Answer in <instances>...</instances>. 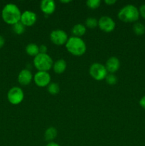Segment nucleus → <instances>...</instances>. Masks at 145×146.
I'll return each mask as SVG.
<instances>
[{"label":"nucleus","mask_w":145,"mask_h":146,"mask_svg":"<svg viewBox=\"0 0 145 146\" xmlns=\"http://www.w3.org/2000/svg\"><path fill=\"white\" fill-rule=\"evenodd\" d=\"M53 61L47 54H38L34 58V66L38 71L48 72L53 67Z\"/></svg>","instance_id":"20e7f679"},{"label":"nucleus","mask_w":145,"mask_h":146,"mask_svg":"<svg viewBox=\"0 0 145 146\" xmlns=\"http://www.w3.org/2000/svg\"><path fill=\"white\" fill-rule=\"evenodd\" d=\"M105 81L109 85L114 86L117 82V78L113 74H109L107 75L106 78H105Z\"/></svg>","instance_id":"4be33fe9"},{"label":"nucleus","mask_w":145,"mask_h":146,"mask_svg":"<svg viewBox=\"0 0 145 146\" xmlns=\"http://www.w3.org/2000/svg\"><path fill=\"white\" fill-rule=\"evenodd\" d=\"M45 146H61L55 142H49Z\"/></svg>","instance_id":"c85d7f7f"},{"label":"nucleus","mask_w":145,"mask_h":146,"mask_svg":"<svg viewBox=\"0 0 145 146\" xmlns=\"http://www.w3.org/2000/svg\"><path fill=\"white\" fill-rule=\"evenodd\" d=\"M101 1L100 0H88L86 2L87 6L88 8L95 9L100 6Z\"/></svg>","instance_id":"5701e85b"},{"label":"nucleus","mask_w":145,"mask_h":146,"mask_svg":"<svg viewBox=\"0 0 145 146\" xmlns=\"http://www.w3.org/2000/svg\"><path fill=\"white\" fill-rule=\"evenodd\" d=\"M37 20L36 14L31 11H24L21 13V17L20 21L24 24L25 27H31L36 23Z\"/></svg>","instance_id":"9d476101"},{"label":"nucleus","mask_w":145,"mask_h":146,"mask_svg":"<svg viewBox=\"0 0 145 146\" xmlns=\"http://www.w3.org/2000/svg\"><path fill=\"white\" fill-rule=\"evenodd\" d=\"M26 53L31 56H34L39 54V46L37 44L31 43L26 46Z\"/></svg>","instance_id":"dca6fc26"},{"label":"nucleus","mask_w":145,"mask_h":146,"mask_svg":"<svg viewBox=\"0 0 145 146\" xmlns=\"http://www.w3.org/2000/svg\"><path fill=\"white\" fill-rule=\"evenodd\" d=\"M21 17V12L19 8L16 4L9 3L6 4L1 11V17L3 21L7 24L14 25L20 21Z\"/></svg>","instance_id":"f257e3e1"},{"label":"nucleus","mask_w":145,"mask_h":146,"mask_svg":"<svg viewBox=\"0 0 145 146\" xmlns=\"http://www.w3.org/2000/svg\"><path fill=\"white\" fill-rule=\"evenodd\" d=\"M105 3L107 5L111 6V5H113L116 3V0H105Z\"/></svg>","instance_id":"bb28decb"},{"label":"nucleus","mask_w":145,"mask_h":146,"mask_svg":"<svg viewBox=\"0 0 145 146\" xmlns=\"http://www.w3.org/2000/svg\"><path fill=\"white\" fill-rule=\"evenodd\" d=\"M57 133H58V132L55 128L50 127L45 131L44 138H45V141H48V142H53V141L57 137Z\"/></svg>","instance_id":"f3484780"},{"label":"nucleus","mask_w":145,"mask_h":146,"mask_svg":"<svg viewBox=\"0 0 145 146\" xmlns=\"http://www.w3.org/2000/svg\"><path fill=\"white\" fill-rule=\"evenodd\" d=\"M65 48L68 52L75 56H80L86 51V44L81 38L72 36L68 38L65 44Z\"/></svg>","instance_id":"f03ea898"},{"label":"nucleus","mask_w":145,"mask_h":146,"mask_svg":"<svg viewBox=\"0 0 145 146\" xmlns=\"http://www.w3.org/2000/svg\"><path fill=\"white\" fill-rule=\"evenodd\" d=\"M24 94L21 88L17 86L12 87L7 93V99L12 105H18L23 101Z\"/></svg>","instance_id":"423d86ee"},{"label":"nucleus","mask_w":145,"mask_h":146,"mask_svg":"<svg viewBox=\"0 0 145 146\" xmlns=\"http://www.w3.org/2000/svg\"><path fill=\"white\" fill-rule=\"evenodd\" d=\"M85 25L88 28L95 29L98 26V21L93 17H88L85 21Z\"/></svg>","instance_id":"412c9836"},{"label":"nucleus","mask_w":145,"mask_h":146,"mask_svg":"<svg viewBox=\"0 0 145 146\" xmlns=\"http://www.w3.org/2000/svg\"><path fill=\"white\" fill-rule=\"evenodd\" d=\"M40 8L44 14L50 15L55 11V4L53 0H43L41 2Z\"/></svg>","instance_id":"ddd939ff"},{"label":"nucleus","mask_w":145,"mask_h":146,"mask_svg":"<svg viewBox=\"0 0 145 146\" xmlns=\"http://www.w3.org/2000/svg\"><path fill=\"white\" fill-rule=\"evenodd\" d=\"M98 27L104 32H112L115 28V22L111 17L103 16L98 20Z\"/></svg>","instance_id":"1a4fd4ad"},{"label":"nucleus","mask_w":145,"mask_h":146,"mask_svg":"<svg viewBox=\"0 0 145 146\" xmlns=\"http://www.w3.org/2000/svg\"><path fill=\"white\" fill-rule=\"evenodd\" d=\"M90 75L96 81H102L105 79L107 75V71L105 66L100 64V63H94L91 65L89 69Z\"/></svg>","instance_id":"39448f33"},{"label":"nucleus","mask_w":145,"mask_h":146,"mask_svg":"<svg viewBox=\"0 0 145 146\" xmlns=\"http://www.w3.org/2000/svg\"><path fill=\"white\" fill-rule=\"evenodd\" d=\"M139 105L144 110H145V96H142V98L139 100Z\"/></svg>","instance_id":"a878e982"},{"label":"nucleus","mask_w":145,"mask_h":146,"mask_svg":"<svg viewBox=\"0 0 145 146\" xmlns=\"http://www.w3.org/2000/svg\"><path fill=\"white\" fill-rule=\"evenodd\" d=\"M47 89H48V93L51 94V95H56L59 93L60 87L59 85L56 83H51L47 86Z\"/></svg>","instance_id":"aec40b11"},{"label":"nucleus","mask_w":145,"mask_h":146,"mask_svg":"<svg viewBox=\"0 0 145 146\" xmlns=\"http://www.w3.org/2000/svg\"><path fill=\"white\" fill-rule=\"evenodd\" d=\"M50 38L53 44L57 46H62L64 44L65 45L68 40V37L66 33L61 29L53 30L51 31V34H50Z\"/></svg>","instance_id":"0eeeda50"},{"label":"nucleus","mask_w":145,"mask_h":146,"mask_svg":"<svg viewBox=\"0 0 145 146\" xmlns=\"http://www.w3.org/2000/svg\"><path fill=\"white\" fill-rule=\"evenodd\" d=\"M139 11L133 4H127L122 7L118 13V17L125 23H135L139 18Z\"/></svg>","instance_id":"7ed1b4c3"},{"label":"nucleus","mask_w":145,"mask_h":146,"mask_svg":"<svg viewBox=\"0 0 145 146\" xmlns=\"http://www.w3.org/2000/svg\"><path fill=\"white\" fill-rule=\"evenodd\" d=\"M51 75L47 71H38L34 76V81L38 87L48 86L51 84Z\"/></svg>","instance_id":"6e6552de"},{"label":"nucleus","mask_w":145,"mask_h":146,"mask_svg":"<svg viewBox=\"0 0 145 146\" xmlns=\"http://www.w3.org/2000/svg\"><path fill=\"white\" fill-rule=\"evenodd\" d=\"M4 44H5V39H4V38L2 36L0 35V48H1L4 46Z\"/></svg>","instance_id":"cd10ccee"},{"label":"nucleus","mask_w":145,"mask_h":146,"mask_svg":"<svg viewBox=\"0 0 145 146\" xmlns=\"http://www.w3.org/2000/svg\"><path fill=\"white\" fill-rule=\"evenodd\" d=\"M33 79V75L28 69H23L18 75V81L22 86H28Z\"/></svg>","instance_id":"9b49d317"},{"label":"nucleus","mask_w":145,"mask_h":146,"mask_svg":"<svg viewBox=\"0 0 145 146\" xmlns=\"http://www.w3.org/2000/svg\"><path fill=\"white\" fill-rule=\"evenodd\" d=\"M66 67V61L63 59H59L53 63L52 68L53 69L54 72L58 74H61L65 71Z\"/></svg>","instance_id":"4468645a"},{"label":"nucleus","mask_w":145,"mask_h":146,"mask_svg":"<svg viewBox=\"0 0 145 146\" xmlns=\"http://www.w3.org/2000/svg\"><path fill=\"white\" fill-rule=\"evenodd\" d=\"M71 1H61V3H65V4H68V3L71 2Z\"/></svg>","instance_id":"c756f323"},{"label":"nucleus","mask_w":145,"mask_h":146,"mask_svg":"<svg viewBox=\"0 0 145 146\" xmlns=\"http://www.w3.org/2000/svg\"><path fill=\"white\" fill-rule=\"evenodd\" d=\"M47 50H48V48L44 44H42L39 46V53L40 54H46Z\"/></svg>","instance_id":"393cba45"},{"label":"nucleus","mask_w":145,"mask_h":146,"mask_svg":"<svg viewBox=\"0 0 145 146\" xmlns=\"http://www.w3.org/2000/svg\"><path fill=\"white\" fill-rule=\"evenodd\" d=\"M12 30L14 34H17V35H21V34H24L25 31V26L21 21H18L16 24L12 25Z\"/></svg>","instance_id":"6ab92c4d"},{"label":"nucleus","mask_w":145,"mask_h":146,"mask_svg":"<svg viewBox=\"0 0 145 146\" xmlns=\"http://www.w3.org/2000/svg\"><path fill=\"white\" fill-rule=\"evenodd\" d=\"M134 33L137 36H142L145 33V26L140 22H135L132 27Z\"/></svg>","instance_id":"a211bd4d"},{"label":"nucleus","mask_w":145,"mask_h":146,"mask_svg":"<svg viewBox=\"0 0 145 146\" xmlns=\"http://www.w3.org/2000/svg\"><path fill=\"white\" fill-rule=\"evenodd\" d=\"M139 15L142 16V17H143L145 19V4L141 5V7L139 9Z\"/></svg>","instance_id":"b1692460"},{"label":"nucleus","mask_w":145,"mask_h":146,"mask_svg":"<svg viewBox=\"0 0 145 146\" xmlns=\"http://www.w3.org/2000/svg\"><path fill=\"white\" fill-rule=\"evenodd\" d=\"M119 67H120V61L117 57L112 56L107 60L105 68L107 72L114 74L119 70Z\"/></svg>","instance_id":"f8f14e48"},{"label":"nucleus","mask_w":145,"mask_h":146,"mask_svg":"<svg viewBox=\"0 0 145 146\" xmlns=\"http://www.w3.org/2000/svg\"><path fill=\"white\" fill-rule=\"evenodd\" d=\"M86 32V28L85 26L82 24H77L72 27V33L73 34V36L79 37L80 38L83 35H85Z\"/></svg>","instance_id":"2eb2a0df"}]
</instances>
